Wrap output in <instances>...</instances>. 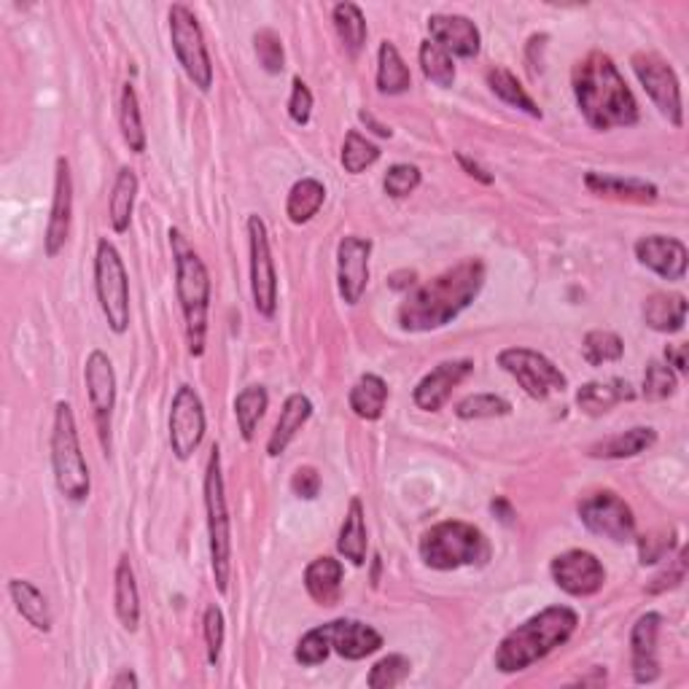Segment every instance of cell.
Masks as SVG:
<instances>
[{
  "mask_svg": "<svg viewBox=\"0 0 689 689\" xmlns=\"http://www.w3.org/2000/svg\"><path fill=\"white\" fill-rule=\"evenodd\" d=\"M486 285V262L463 259L407 294L396 321L405 332H434L456 321Z\"/></svg>",
  "mask_w": 689,
  "mask_h": 689,
  "instance_id": "cell-1",
  "label": "cell"
},
{
  "mask_svg": "<svg viewBox=\"0 0 689 689\" xmlns=\"http://www.w3.org/2000/svg\"><path fill=\"white\" fill-rule=\"evenodd\" d=\"M576 105L593 129H625L638 124V103L628 82L604 52H589L571 71Z\"/></svg>",
  "mask_w": 689,
  "mask_h": 689,
  "instance_id": "cell-2",
  "label": "cell"
},
{
  "mask_svg": "<svg viewBox=\"0 0 689 689\" xmlns=\"http://www.w3.org/2000/svg\"><path fill=\"white\" fill-rule=\"evenodd\" d=\"M576 625H580V617L568 606H547L544 612L533 614L531 619H525L523 625L501 638L493 655L495 670L520 674V670L531 668L533 662L544 660L550 651L563 647L576 633Z\"/></svg>",
  "mask_w": 689,
  "mask_h": 689,
  "instance_id": "cell-3",
  "label": "cell"
},
{
  "mask_svg": "<svg viewBox=\"0 0 689 689\" xmlns=\"http://www.w3.org/2000/svg\"><path fill=\"white\" fill-rule=\"evenodd\" d=\"M170 248L176 259V294L181 302L186 343L191 356L200 358L208 337V310H210V275L200 253L189 246L178 229H170Z\"/></svg>",
  "mask_w": 689,
  "mask_h": 689,
  "instance_id": "cell-4",
  "label": "cell"
},
{
  "mask_svg": "<svg viewBox=\"0 0 689 689\" xmlns=\"http://www.w3.org/2000/svg\"><path fill=\"white\" fill-rule=\"evenodd\" d=\"M420 561L434 571H456L463 566H482L490 557L486 533L463 520H445L431 525L420 536Z\"/></svg>",
  "mask_w": 689,
  "mask_h": 689,
  "instance_id": "cell-5",
  "label": "cell"
},
{
  "mask_svg": "<svg viewBox=\"0 0 689 689\" xmlns=\"http://www.w3.org/2000/svg\"><path fill=\"white\" fill-rule=\"evenodd\" d=\"M52 469L54 486L71 504H84L90 499V467H86L82 442H79L76 415H73V407L67 401H58V407H54Z\"/></svg>",
  "mask_w": 689,
  "mask_h": 689,
  "instance_id": "cell-6",
  "label": "cell"
},
{
  "mask_svg": "<svg viewBox=\"0 0 689 689\" xmlns=\"http://www.w3.org/2000/svg\"><path fill=\"white\" fill-rule=\"evenodd\" d=\"M205 512H208V536H210V568H213L216 589L223 595L229 589V574H232V520H229L227 493H223L221 477V450L213 445L205 469Z\"/></svg>",
  "mask_w": 689,
  "mask_h": 689,
  "instance_id": "cell-7",
  "label": "cell"
},
{
  "mask_svg": "<svg viewBox=\"0 0 689 689\" xmlns=\"http://www.w3.org/2000/svg\"><path fill=\"white\" fill-rule=\"evenodd\" d=\"M95 291L101 310L114 334L129 328V275L122 253L111 240H101L95 251Z\"/></svg>",
  "mask_w": 689,
  "mask_h": 689,
  "instance_id": "cell-8",
  "label": "cell"
},
{
  "mask_svg": "<svg viewBox=\"0 0 689 689\" xmlns=\"http://www.w3.org/2000/svg\"><path fill=\"white\" fill-rule=\"evenodd\" d=\"M170 41L186 79L200 92H208L213 86V62H210L202 28L197 22L195 11L186 9L181 3L170 9Z\"/></svg>",
  "mask_w": 689,
  "mask_h": 689,
  "instance_id": "cell-9",
  "label": "cell"
},
{
  "mask_svg": "<svg viewBox=\"0 0 689 689\" xmlns=\"http://www.w3.org/2000/svg\"><path fill=\"white\" fill-rule=\"evenodd\" d=\"M499 366L536 401L550 399V396L563 394L568 388L566 375L544 353L531 351V347H504L499 353Z\"/></svg>",
  "mask_w": 689,
  "mask_h": 689,
  "instance_id": "cell-10",
  "label": "cell"
},
{
  "mask_svg": "<svg viewBox=\"0 0 689 689\" xmlns=\"http://www.w3.org/2000/svg\"><path fill=\"white\" fill-rule=\"evenodd\" d=\"M582 525L595 536H604L608 542L625 544L636 539V514L623 495L614 490H595L585 495L576 507Z\"/></svg>",
  "mask_w": 689,
  "mask_h": 689,
  "instance_id": "cell-11",
  "label": "cell"
},
{
  "mask_svg": "<svg viewBox=\"0 0 689 689\" xmlns=\"http://www.w3.org/2000/svg\"><path fill=\"white\" fill-rule=\"evenodd\" d=\"M630 65L633 73L638 76V82L647 90L649 101L657 105V111H660L674 127H681V124H685V105H681V84L674 67H670L662 58L649 52L633 54Z\"/></svg>",
  "mask_w": 689,
  "mask_h": 689,
  "instance_id": "cell-12",
  "label": "cell"
},
{
  "mask_svg": "<svg viewBox=\"0 0 689 689\" xmlns=\"http://www.w3.org/2000/svg\"><path fill=\"white\" fill-rule=\"evenodd\" d=\"M248 248H251V294L253 307L264 319H272L278 310V275L270 251L267 223L257 213L248 216Z\"/></svg>",
  "mask_w": 689,
  "mask_h": 689,
  "instance_id": "cell-13",
  "label": "cell"
},
{
  "mask_svg": "<svg viewBox=\"0 0 689 689\" xmlns=\"http://www.w3.org/2000/svg\"><path fill=\"white\" fill-rule=\"evenodd\" d=\"M205 407L200 394L191 386H181L173 396L170 418H167V434H170V450L178 461H189L200 450L205 439Z\"/></svg>",
  "mask_w": 689,
  "mask_h": 689,
  "instance_id": "cell-14",
  "label": "cell"
},
{
  "mask_svg": "<svg viewBox=\"0 0 689 689\" xmlns=\"http://www.w3.org/2000/svg\"><path fill=\"white\" fill-rule=\"evenodd\" d=\"M84 383L86 396H90L92 420H95L97 439H101L103 452H111V415L116 407V372L111 364L108 353L92 351L84 364Z\"/></svg>",
  "mask_w": 689,
  "mask_h": 689,
  "instance_id": "cell-15",
  "label": "cell"
},
{
  "mask_svg": "<svg viewBox=\"0 0 689 689\" xmlns=\"http://www.w3.org/2000/svg\"><path fill=\"white\" fill-rule=\"evenodd\" d=\"M550 574L555 580V585L563 593L574 595V598H589V595L598 593L606 582V568L593 552L587 550H568L561 552L557 557H552Z\"/></svg>",
  "mask_w": 689,
  "mask_h": 689,
  "instance_id": "cell-16",
  "label": "cell"
},
{
  "mask_svg": "<svg viewBox=\"0 0 689 689\" xmlns=\"http://www.w3.org/2000/svg\"><path fill=\"white\" fill-rule=\"evenodd\" d=\"M369 257L372 240L347 234L337 246V285L345 304L362 302L366 285H369Z\"/></svg>",
  "mask_w": 689,
  "mask_h": 689,
  "instance_id": "cell-17",
  "label": "cell"
},
{
  "mask_svg": "<svg viewBox=\"0 0 689 689\" xmlns=\"http://www.w3.org/2000/svg\"><path fill=\"white\" fill-rule=\"evenodd\" d=\"M71 221H73V176L71 163L65 157L58 159L54 165V195H52V210H49L46 238H43V251L49 259H54L65 248L67 238H71Z\"/></svg>",
  "mask_w": 689,
  "mask_h": 689,
  "instance_id": "cell-18",
  "label": "cell"
},
{
  "mask_svg": "<svg viewBox=\"0 0 689 689\" xmlns=\"http://www.w3.org/2000/svg\"><path fill=\"white\" fill-rule=\"evenodd\" d=\"M474 372L471 358H456V362H442L434 366L431 372L418 383L413 390L415 407L424 413H439L452 396V390L461 386L463 380Z\"/></svg>",
  "mask_w": 689,
  "mask_h": 689,
  "instance_id": "cell-19",
  "label": "cell"
},
{
  "mask_svg": "<svg viewBox=\"0 0 689 689\" xmlns=\"http://www.w3.org/2000/svg\"><path fill=\"white\" fill-rule=\"evenodd\" d=\"M428 35L437 46H442L450 58L474 60L482 49L480 28L461 14H431L426 22Z\"/></svg>",
  "mask_w": 689,
  "mask_h": 689,
  "instance_id": "cell-20",
  "label": "cell"
},
{
  "mask_svg": "<svg viewBox=\"0 0 689 689\" xmlns=\"http://www.w3.org/2000/svg\"><path fill=\"white\" fill-rule=\"evenodd\" d=\"M636 259L662 281L679 283L687 275V246L666 234H647L636 243Z\"/></svg>",
  "mask_w": 689,
  "mask_h": 689,
  "instance_id": "cell-21",
  "label": "cell"
},
{
  "mask_svg": "<svg viewBox=\"0 0 689 689\" xmlns=\"http://www.w3.org/2000/svg\"><path fill=\"white\" fill-rule=\"evenodd\" d=\"M662 617L647 612L638 617L630 633V666L636 685H651L660 679V660H657V636H660Z\"/></svg>",
  "mask_w": 689,
  "mask_h": 689,
  "instance_id": "cell-22",
  "label": "cell"
},
{
  "mask_svg": "<svg viewBox=\"0 0 689 689\" xmlns=\"http://www.w3.org/2000/svg\"><path fill=\"white\" fill-rule=\"evenodd\" d=\"M328 628H332V651H337L343 660H364L383 647L380 633L358 619H334Z\"/></svg>",
  "mask_w": 689,
  "mask_h": 689,
  "instance_id": "cell-23",
  "label": "cell"
},
{
  "mask_svg": "<svg viewBox=\"0 0 689 689\" xmlns=\"http://www.w3.org/2000/svg\"><path fill=\"white\" fill-rule=\"evenodd\" d=\"M636 399V390L628 380L623 377H608V380H593L585 383L580 390H576V407L582 409L585 415H606L608 409H614L617 405H625V401Z\"/></svg>",
  "mask_w": 689,
  "mask_h": 689,
  "instance_id": "cell-24",
  "label": "cell"
},
{
  "mask_svg": "<svg viewBox=\"0 0 689 689\" xmlns=\"http://www.w3.org/2000/svg\"><path fill=\"white\" fill-rule=\"evenodd\" d=\"M345 566L334 557L321 555L304 568V589L319 606H334L343 593Z\"/></svg>",
  "mask_w": 689,
  "mask_h": 689,
  "instance_id": "cell-25",
  "label": "cell"
},
{
  "mask_svg": "<svg viewBox=\"0 0 689 689\" xmlns=\"http://www.w3.org/2000/svg\"><path fill=\"white\" fill-rule=\"evenodd\" d=\"M310 415H313V401L304 394H291L289 399L283 401L281 418H278L270 439H267V456L270 458L283 456L285 447L294 442L296 434H300L302 426L310 420Z\"/></svg>",
  "mask_w": 689,
  "mask_h": 689,
  "instance_id": "cell-26",
  "label": "cell"
},
{
  "mask_svg": "<svg viewBox=\"0 0 689 689\" xmlns=\"http://www.w3.org/2000/svg\"><path fill=\"white\" fill-rule=\"evenodd\" d=\"M585 186L593 195L612 197V200H628V202H655L660 197V189L655 184L641 181V178H623L608 176V173L589 170L585 176Z\"/></svg>",
  "mask_w": 689,
  "mask_h": 689,
  "instance_id": "cell-27",
  "label": "cell"
},
{
  "mask_svg": "<svg viewBox=\"0 0 689 689\" xmlns=\"http://www.w3.org/2000/svg\"><path fill=\"white\" fill-rule=\"evenodd\" d=\"M114 606H116V617L124 625V630L135 633L140 625V593H138V582H135V571L133 563H129L127 555L119 557L114 571Z\"/></svg>",
  "mask_w": 689,
  "mask_h": 689,
  "instance_id": "cell-28",
  "label": "cell"
},
{
  "mask_svg": "<svg viewBox=\"0 0 689 689\" xmlns=\"http://www.w3.org/2000/svg\"><path fill=\"white\" fill-rule=\"evenodd\" d=\"M657 442V431L649 426H636L628 431H619L614 437L601 439L589 447V458H606V461H623V458H633L647 452L651 445Z\"/></svg>",
  "mask_w": 689,
  "mask_h": 689,
  "instance_id": "cell-29",
  "label": "cell"
},
{
  "mask_svg": "<svg viewBox=\"0 0 689 689\" xmlns=\"http://www.w3.org/2000/svg\"><path fill=\"white\" fill-rule=\"evenodd\" d=\"M644 321L660 334H676L687 324V300L681 294L657 291L644 302Z\"/></svg>",
  "mask_w": 689,
  "mask_h": 689,
  "instance_id": "cell-30",
  "label": "cell"
},
{
  "mask_svg": "<svg viewBox=\"0 0 689 689\" xmlns=\"http://www.w3.org/2000/svg\"><path fill=\"white\" fill-rule=\"evenodd\" d=\"M388 383L380 375L366 372L356 380V386L347 394V405H351L353 415L362 420H380L388 405Z\"/></svg>",
  "mask_w": 689,
  "mask_h": 689,
  "instance_id": "cell-31",
  "label": "cell"
},
{
  "mask_svg": "<svg viewBox=\"0 0 689 689\" xmlns=\"http://www.w3.org/2000/svg\"><path fill=\"white\" fill-rule=\"evenodd\" d=\"M366 514L362 499H351V507H347V514L343 520V528H340L337 536V552L351 561L353 566L362 568L366 563Z\"/></svg>",
  "mask_w": 689,
  "mask_h": 689,
  "instance_id": "cell-32",
  "label": "cell"
},
{
  "mask_svg": "<svg viewBox=\"0 0 689 689\" xmlns=\"http://www.w3.org/2000/svg\"><path fill=\"white\" fill-rule=\"evenodd\" d=\"M413 86V73L401 60L396 43L383 41L377 49V92L380 95H405Z\"/></svg>",
  "mask_w": 689,
  "mask_h": 689,
  "instance_id": "cell-33",
  "label": "cell"
},
{
  "mask_svg": "<svg viewBox=\"0 0 689 689\" xmlns=\"http://www.w3.org/2000/svg\"><path fill=\"white\" fill-rule=\"evenodd\" d=\"M9 595L11 601H14L17 612L22 614V619H28V625H33V628L41 633L52 630V608H49L46 595H43L33 582L11 580Z\"/></svg>",
  "mask_w": 689,
  "mask_h": 689,
  "instance_id": "cell-34",
  "label": "cell"
},
{
  "mask_svg": "<svg viewBox=\"0 0 689 689\" xmlns=\"http://www.w3.org/2000/svg\"><path fill=\"white\" fill-rule=\"evenodd\" d=\"M326 202V186L319 178H302L291 186L289 200H285V216L291 223L302 227V223L313 221L319 216V210Z\"/></svg>",
  "mask_w": 689,
  "mask_h": 689,
  "instance_id": "cell-35",
  "label": "cell"
},
{
  "mask_svg": "<svg viewBox=\"0 0 689 689\" xmlns=\"http://www.w3.org/2000/svg\"><path fill=\"white\" fill-rule=\"evenodd\" d=\"M135 200H138V176H135L133 167H122V170L116 173L114 191H111L108 202V219L116 234H124L129 229Z\"/></svg>",
  "mask_w": 689,
  "mask_h": 689,
  "instance_id": "cell-36",
  "label": "cell"
},
{
  "mask_svg": "<svg viewBox=\"0 0 689 689\" xmlns=\"http://www.w3.org/2000/svg\"><path fill=\"white\" fill-rule=\"evenodd\" d=\"M488 86L499 101H504L512 108L523 111V114L531 116V119H542V108H539L536 101L525 92V86L518 82L512 71L507 67H490L488 71Z\"/></svg>",
  "mask_w": 689,
  "mask_h": 689,
  "instance_id": "cell-37",
  "label": "cell"
},
{
  "mask_svg": "<svg viewBox=\"0 0 689 689\" xmlns=\"http://www.w3.org/2000/svg\"><path fill=\"white\" fill-rule=\"evenodd\" d=\"M267 407H270V394L264 386H248L234 399V418H238V431L246 442H253L257 428L262 424Z\"/></svg>",
  "mask_w": 689,
  "mask_h": 689,
  "instance_id": "cell-38",
  "label": "cell"
},
{
  "mask_svg": "<svg viewBox=\"0 0 689 689\" xmlns=\"http://www.w3.org/2000/svg\"><path fill=\"white\" fill-rule=\"evenodd\" d=\"M334 30H337L340 41H343L345 52L351 58H358L362 49L366 46V35H369V28H366V20L356 3H337L332 11Z\"/></svg>",
  "mask_w": 689,
  "mask_h": 689,
  "instance_id": "cell-39",
  "label": "cell"
},
{
  "mask_svg": "<svg viewBox=\"0 0 689 689\" xmlns=\"http://www.w3.org/2000/svg\"><path fill=\"white\" fill-rule=\"evenodd\" d=\"M119 127H122V138L129 146V152H135V154L146 152V129H143L140 101H138V92H135V86L129 82L122 86Z\"/></svg>",
  "mask_w": 689,
  "mask_h": 689,
  "instance_id": "cell-40",
  "label": "cell"
},
{
  "mask_svg": "<svg viewBox=\"0 0 689 689\" xmlns=\"http://www.w3.org/2000/svg\"><path fill=\"white\" fill-rule=\"evenodd\" d=\"M582 356H585V362L589 366L614 364L625 356V343L619 334L608 332V328H593V332L585 334Z\"/></svg>",
  "mask_w": 689,
  "mask_h": 689,
  "instance_id": "cell-41",
  "label": "cell"
},
{
  "mask_svg": "<svg viewBox=\"0 0 689 689\" xmlns=\"http://www.w3.org/2000/svg\"><path fill=\"white\" fill-rule=\"evenodd\" d=\"M418 60H420V71L431 84L442 86H452L456 82V62H452L450 54L445 52L442 46H437L434 41H424L418 49Z\"/></svg>",
  "mask_w": 689,
  "mask_h": 689,
  "instance_id": "cell-42",
  "label": "cell"
},
{
  "mask_svg": "<svg viewBox=\"0 0 689 689\" xmlns=\"http://www.w3.org/2000/svg\"><path fill=\"white\" fill-rule=\"evenodd\" d=\"M377 159H380V148H377L369 138H364L358 129H351V133L345 135L343 157H340L345 173H351V176H362L366 167L375 165Z\"/></svg>",
  "mask_w": 689,
  "mask_h": 689,
  "instance_id": "cell-43",
  "label": "cell"
},
{
  "mask_svg": "<svg viewBox=\"0 0 689 689\" xmlns=\"http://www.w3.org/2000/svg\"><path fill=\"white\" fill-rule=\"evenodd\" d=\"M512 413V405L504 396L495 394H471L463 401H458L456 415L461 420H480V418H504Z\"/></svg>",
  "mask_w": 689,
  "mask_h": 689,
  "instance_id": "cell-44",
  "label": "cell"
},
{
  "mask_svg": "<svg viewBox=\"0 0 689 689\" xmlns=\"http://www.w3.org/2000/svg\"><path fill=\"white\" fill-rule=\"evenodd\" d=\"M409 670H413V662H409V657L388 655L372 666L366 685H369L372 689H394V687L405 685V681L409 679Z\"/></svg>",
  "mask_w": 689,
  "mask_h": 689,
  "instance_id": "cell-45",
  "label": "cell"
},
{
  "mask_svg": "<svg viewBox=\"0 0 689 689\" xmlns=\"http://www.w3.org/2000/svg\"><path fill=\"white\" fill-rule=\"evenodd\" d=\"M332 655V628L326 625H321V628H313L307 630L302 636V641L296 644V651H294V660L300 662V666H321V662H326V657Z\"/></svg>",
  "mask_w": 689,
  "mask_h": 689,
  "instance_id": "cell-46",
  "label": "cell"
},
{
  "mask_svg": "<svg viewBox=\"0 0 689 689\" xmlns=\"http://www.w3.org/2000/svg\"><path fill=\"white\" fill-rule=\"evenodd\" d=\"M676 388H679L676 372L662 362H649L647 372H644V399L662 401L668 396H674Z\"/></svg>",
  "mask_w": 689,
  "mask_h": 689,
  "instance_id": "cell-47",
  "label": "cell"
},
{
  "mask_svg": "<svg viewBox=\"0 0 689 689\" xmlns=\"http://www.w3.org/2000/svg\"><path fill=\"white\" fill-rule=\"evenodd\" d=\"M253 49H257L259 65H262L264 71L270 73V76H278V73H283V67H285L283 41H281V35L275 33V30H270V28L259 30V33L253 35Z\"/></svg>",
  "mask_w": 689,
  "mask_h": 689,
  "instance_id": "cell-48",
  "label": "cell"
},
{
  "mask_svg": "<svg viewBox=\"0 0 689 689\" xmlns=\"http://www.w3.org/2000/svg\"><path fill=\"white\" fill-rule=\"evenodd\" d=\"M674 547H676L674 528H668V531L644 533V536L638 539V561H641V566H655V563L668 561Z\"/></svg>",
  "mask_w": 689,
  "mask_h": 689,
  "instance_id": "cell-49",
  "label": "cell"
},
{
  "mask_svg": "<svg viewBox=\"0 0 689 689\" xmlns=\"http://www.w3.org/2000/svg\"><path fill=\"white\" fill-rule=\"evenodd\" d=\"M418 186H420V170L407 163L390 165L386 178H383V189H386L390 200H405V197L413 195Z\"/></svg>",
  "mask_w": 689,
  "mask_h": 689,
  "instance_id": "cell-50",
  "label": "cell"
},
{
  "mask_svg": "<svg viewBox=\"0 0 689 689\" xmlns=\"http://www.w3.org/2000/svg\"><path fill=\"white\" fill-rule=\"evenodd\" d=\"M202 630H205V647H208V662L216 666L223 649V612L216 604L205 608Z\"/></svg>",
  "mask_w": 689,
  "mask_h": 689,
  "instance_id": "cell-51",
  "label": "cell"
},
{
  "mask_svg": "<svg viewBox=\"0 0 689 689\" xmlns=\"http://www.w3.org/2000/svg\"><path fill=\"white\" fill-rule=\"evenodd\" d=\"M687 576V550L679 547V552H676L674 561H668V566L660 571V574L655 576V580L647 585V593L649 595H660L666 593V589H674L679 587L681 582H685Z\"/></svg>",
  "mask_w": 689,
  "mask_h": 689,
  "instance_id": "cell-52",
  "label": "cell"
},
{
  "mask_svg": "<svg viewBox=\"0 0 689 689\" xmlns=\"http://www.w3.org/2000/svg\"><path fill=\"white\" fill-rule=\"evenodd\" d=\"M289 116L296 127L310 124V116H313V92H310V86L302 79H294V84H291Z\"/></svg>",
  "mask_w": 689,
  "mask_h": 689,
  "instance_id": "cell-53",
  "label": "cell"
},
{
  "mask_svg": "<svg viewBox=\"0 0 689 689\" xmlns=\"http://www.w3.org/2000/svg\"><path fill=\"white\" fill-rule=\"evenodd\" d=\"M291 493L296 495V499H304V501H313L319 499L321 493V474L315 467H300L291 474Z\"/></svg>",
  "mask_w": 689,
  "mask_h": 689,
  "instance_id": "cell-54",
  "label": "cell"
},
{
  "mask_svg": "<svg viewBox=\"0 0 689 689\" xmlns=\"http://www.w3.org/2000/svg\"><path fill=\"white\" fill-rule=\"evenodd\" d=\"M458 165H461V167H463V173L474 178V181H480V184H486V186H490V184L495 181V178L490 176L486 167H482L480 163H474V159L467 157V154H458Z\"/></svg>",
  "mask_w": 689,
  "mask_h": 689,
  "instance_id": "cell-55",
  "label": "cell"
},
{
  "mask_svg": "<svg viewBox=\"0 0 689 689\" xmlns=\"http://www.w3.org/2000/svg\"><path fill=\"white\" fill-rule=\"evenodd\" d=\"M687 347L685 345H668L666 347V364L674 372H685L687 369V358H685Z\"/></svg>",
  "mask_w": 689,
  "mask_h": 689,
  "instance_id": "cell-56",
  "label": "cell"
},
{
  "mask_svg": "<svg viewBox=\"0 0 689 689\" xmlns=\"http://www.w3.org/2000/svg\"><path fill=\"white\" fill-rule=\"evenodd\" d=\"M490 509H493V514H495V518H499L504 525H512V523H514V509H512V504H509L507 499H493V501H490Z\"/></svg>",
  "mask_w": 689,
  "mask_h": 689,
  "instance_id": "cell-57",
  "label": "cell"
},
{
  "mask_svg": "<svg viewBox=\"0 0 689 689\" xmlns=\"http://www.w3.org/2000/svg\"><path fill=\"white\" fill-rule=\"evenodd\" d=\"M358 119H362L366 127H372V133L375 135H380V138H390V135H394V129L388 127V124H383V122H377L375 116L369 114V111H362V114H358Z\"/></svg>",
  "mask_w": 689,
  "mask_h": 689,
  "instance_id": "cell-58",
  "label": "cell"
},
{
  "mask_svg": "<svg viewBox=\"0 0 689 689\" xmlns=\"http://www.w3.org/2000/svg\"><path fill=\"white\" fill-rule=\"evenodd\" d=\"M111 687L114 689H138L140 687V679L135 676V670L124 668L119 676H114V681H111Z\"/></svg>",
  "mask_w": 689,
  "mask_h": 689,
  "instance_id": "cell-59",
  "label": "cell"
}]
</instances>
